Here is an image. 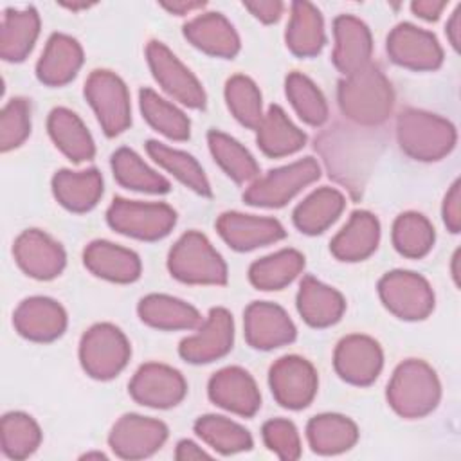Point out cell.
<instances>
[{"label":"cell","mask_w":461,"mask_h":461,"mask_svg":"<svg viewBox=\"0 0 461 461\" xmlns=\"http://www.w3.org/2000/svg\"><path fill=\"white\" fill-rule=\"evenodd\" d=\"M337 101L349 121L360 126H378L393 113L394 92L385 74L369 63L339 81Z\"/></svg>","instance_id":"1"},{"label":"cell","mask_w":461,"mask_h":461,"mask_svg":"<svg viewBox=\"0 0 461 461\" xmlns=\"http://www.w3.org/2000/svg\"><path fill=\"white\" fill-rule=\"evenodd\" d=\"M439 398L441 384L436 371L418 358L398 364L387 384V402L402 418L414 420L430 414Z\"/></svg>","instance_id":"2"},{"label":"cell","mask_w":461,"mask_h":461,"mask_svg":"<svg viewBox=\"0 0 461 461\" xmlns=\"http://www.w3.org/2000/svg\"><path fill=\"white\" fill-rule=\"evenodd\" d=\"M396 139L402 151L411 158L436 162L454 149L457 133L445 117L418 108H405L396 119Z\"/></svg>","instance_id":"3"},{"label":"cell","mask_w":461,"mask_h":461,"mask_svg":"<svg viewBox=\"0 0 461 461\" xmlns=\"http://www.w3.org/2000/svg\"><path fill=\"white\" fill-rule=\"evenodd\" d=\"M167 270L189 285H225L227 265L211 241L198 230L182 234L167 254Z\"/></svg>","instance_id":"4"},{"label":"cell","mask_w":461,"mask_h":461,"mask_svg":"<svg viewBox=\"0 0 461 461\" xmlns=\"http://www.w3.org/2000/svg\"><path fill=\"white\" fill-rule=\"evenodd\" d=\"M131 355L126 335L110 322L90 326L79 342V362L85 373L95 380L117 376Z\"/></svg>","instance_id":"5"},{"label":"cell","mask_w":461,"mask_h":461,"mask_svg":"<svg viewBox=\"0 0 461 461\" xmlns=\"http://www.w3.org/2000/svg\"><path fill=\"white\" fill-rule=\"evenodd\" d=\"M321 176V167L315 158L304 157L288 166L276 167L265 176L256 178L243 193V200L256 207H283L306 185Z\"/></svg>","instance_id":"6"},{"label":"cell","mask_w":461,"mask_h":461,"mask_svg":"<svg viewBox=\"0 0 461 461\" xmlns=\"http://www.w3.org/2000/svg\"><path fill=\"white\" fill-rule=\"evenodd\" d=\"M106 221L119 234L155 241L162 240L173 230L176 212L167 203L137 202L117 196L106 211Z\"/></svg>","instance_id":"7"},{"label":"cell","mask_w":461,"mask_h":461,"mask_svg":"<svg viewBox=\"0 0 461 461\" xmlns=\"http://www.w3.org/2000/svg\"><path fill=\"white\" fill-rule=\"evenodd\" d=\"M85 97L108 137L122 133L131 124L130 94L124 81L110 70H94L85 81Z\"/></svg>","instance_id":"8"},{"label":"cell","mask_w":461,"mask_h":461,"mask_svg":"<svg viewBox=\"0 0 461 461\" xmlns=\"http://www.w3.org/2000/svg\"><path fill=\"white\" fill-rule=\"evenodd\" d=\"M384 306L403 321H421L434 310V292L429 281L411 270H391L378 281Z\"/></svg>","instance_id":"9"},{"label":"cell","mask_w":461,"mask_h":461,"mask_svg":"<svg viewBox=\"0 0 461 461\" xmlns=\"http://www.w3.org/2000/svg\"><path fill=\"white\" fill-rule=\"evenodd\" d=\"M146 58L155 81L173 99L194 110L205 106L207 97L202 83L162 41H149Z\"/></svg>","instance_id":"10"},{"label":"cell","mask_w":461,"mask_h":461,"mask_svg":"<svg viewBox=\"0 0 461 461\" xmlns=\"http://www.w3.org/2000/svg\"><path fill=\"white\" fill-rule=\"evenodd\" d=\"M268 385L281 407L299 411L315 398L319 378L312 362L299 355H285L272 364Z\"/></svg>","instance_id":"11"},{"label":"cell","mask_w":461,"mask_h":461,"mask_svg":"<svg viewBox=\"0 0 461 461\" xmlns=\"http://www.w3.org/2000/svg\"><path fill=\"white\" fill-rule=\"evenodd\" d=\"M128 393L144 407L169 409L184 400L187 384L178 369L158 362H148L131 376Z\"/></svg>","instance_id":"12"},{"label":"cell","mask_w":461,"mask_h":461,"mask_svg":"<svg viewBox=\"0 0 461 461\" xmlns=\"http://www.w3.org/2000/svg\"><path fill=\"white\" fill-rule=\"evenodd\" d=\"M167 439V427L160 420L140 414L121 416L110 434L108 445L117 457L144 459L153 456Z\"/></svg>","instance_id":"13"},{"label":"cell","mask_w":461,"mask_h":461,"mask_svg":"<svg viewBox=\"0 0 461 461\" xmlns=\"http://www.w3.org/2000/svg\"><path fill=\"white\" fill-rule=\"evenodd\" d=\"M389 58L411 70H436L443 63V49L438 38L409 22L398 23L387 36Z\"/></svg>","instance_id":"14"},{"label":"cell","mask_w":461,"mask_h":461,"mask_svg":"<svg viewBox=\"0 0 461 461\" xmlns=\"http://www.w3.org/2000/svg\"><path fill=\"white\" fill-rule=\"evenodd\" d=\"M234 344V321L229 310L211 308L209 315L198 326V331L185 337L178 353L191 364H209L225 357Z\"/></svg>","instance_id":"15"},{"label":"cell","mask_w":461,"mask_h":461,"mask_svg":"<svg viewBox=\"0 0 461 461\" xmlns=\"http://www.w3.org/2000/svg\"><path fill=\"white\" fill-rule=\"evenodd\" d=\"M333 366L344 382L353 385H369L382 371L384 353L375 339L353 333L337 344Z\"/></svg>","instance_id":"16"},{"label":"cell","mask_w":461,"mask_h":461,"mask_svg":"<svg viewBox=\"0 0 461 461\" xmlns=\"http://www.w3.org/2000/svg\"><path fill=\"white\" fill-rule=\"evenodd\" d=\"M243 328L249 346L263 351L290 344L297 337L295 324L288 313L267 301H254L245 308Z\"/></svg>","instance_id":"17"},{"label":"cell","mask_w":461,"mask_h":461,"mask_svg":"<svg viewBox=\"0 0 461 461\" xmlns=\"http://www.w3.org/2000/svg\"><path fill=\"white\" fill-rule=\"evenodd\" d=\"M14 261L34 279L49 281L59 276L65 268L67 256L63 247L49 234L38 229L23 230L13 245Z\"/></svg>","instance_id":"18"},{"label":"cell","mask_w":461,"mask_h":461,"mask_svg":"<svg viewBox=\"0 0 461 461\" xmlns=\"http://www.w3.org/2000/svg\"><path fill=\"white\" fill-rule=\"evenodd\" d=\"M207 394L218 407L243 418L254 416L261 407V394L256 380L249 371L238 366L216 371L207 384Z\"/></svg>","instance_id":"19"},{"label":"cell","mask_w":461,"mask_h":461,"mask_svg":"<svg viewBox=\"0 0 461 461\" xmlns=\"http://www.w3.org/2000/svg\"><path fill=\"white\" fill-rule=\"evenodd\" d=\"M216 230L227 245L240 252L276 243L286 236L285 227L277 220L238 211L221 212L216 220Z\"/></svg>","instance_id":"20"},{"label":"cell","mask_w":461,"mask_h":461,"mask_svg":"<svg viewBox=\"0 0 461 461\" xmlns=\"http://www.w3.org/2000/svg\"><path fill=\"white\" fill-rule=\"evenodd\" d=\"M14 330L27 340L50 342L63 335L67 328V312L63 306L43 295L23 299L13 313Z\"/></svg>","instance_id":"21"},{"label":"cell","mask_w":461,"mask_h":461,"mask_svg":"<svg viewBox=\"0 0 461 461\" xmlns=\"http://www.w3.org/2000/svg\"><path fill=\"white\" fill-rule=\"evenodd\" d=\"M333 65L349 76L371 63L373 40L369 27L353 14H340L333 20Z\"/></svg>","instance_id":"22"},{"label":"cell","mask_w":461,"mask_h":461,"mask_svg":"<svg viewBox=\"0 0 461 461\" xmlns=\"http://www.w3.org/2000/svg\"><path fill=\"white\" fill-rule=\"evenodd\" d=\"M83 263L94 276L112 283H133L142 270L140 258L133 250L106 240L90 241L85 247Z\"/></svg>","instance_id":"23"},{"label":"cell","mask_w":461,"mask_h":461,"mask_svg":"<svg viewBox=\"0 0 461 461\" xmlns=\"http://www.w3.org/2000/svg\"><path fill=\"white\" fill-rule=\"evenodd\" d=\"M83 65V49L68 34L54 32L36 63V76L43 85L63 86L70 83Z\"/></svg>","instance_id":"24"},{"label":"cell","mask_w":461,"mask_h":461,"mask_svg":"<svg viewBox=\"0 0 461 461\" xmlns=\"http://www.w3.org/2000/svg\"><path fill=\"white\" fill-rule=\"evenodd\" d=\"M380 241L378 218L369 211L351 212L348 223L333 236L330 243L331 254L339 261H362L369 258Z\"/></svg>","instance_id":"25"},{"label":"cell","mask_w":461,"mask_h":461,"mask_svg":"<svg viewBox=\"0 0 461 461\" xmlns=\"http://www.w3.org/2000/svg\"><path fill=\"white\" fill-rule=\"evenodd\" d=\"M184 36L198 50L216 58H234L240 52V36L221 13H203L184 25Z\"/></svg>","instance_id":"26"},{"label":"cell","mask_w":461,"mask_h":461,"mask_svg":"<svg viewBox=\"0 0 461 461\" xmlns=\"http://www.w3.org/2000/svg\"><path fill=\"white\" fill-rule=\"evenodd\" d=\"M297 310L306 324L313 328H328L340 321L346 310V301L335 288L312 276H304L297 292Z\"/></svg>","instance_id":"27"},{"label":"cell","mask_w":461,"mask_h":461,"mask_svg":"<svg viewBox=\"0 0 461 461\" xmlns=\"http://www.w3.org/2000/svg\"><path fill=\"white\" fill-rule=\"evenodd\" d=\"M52 193L59 205L72 212H86L103 196V176L95 167L85 171L59 169L52 176Z\"/></svg>","instance_id":"28"},{"label":"cell","mask_w":461,"mask_h":461,"mask_svg":"<svg viewBox=\"0 0 461 461\" xmlns=\"http://www.w3.org/2000/svg\"><path fill=\"white\" fill-rule=\"evenodd\" d=\"M286 47L299 58L317 56L324 43V20L321 11L310 2H294L290 7V22L285 34Z\"/></svg>","instance_id":"29"},{"label":"cell","mask_w":461,"mask_h":461,"mask_svg":"<svg viewBox=\"0 0 461 461\" xmlns=\"http://www.w3.org/2000/svg\"><path fill=\"white\" fill-rule=\"evenodd\" d=\"M40 34V14L34 7L5 9L0 25V56L5 61H23Z\"/></svg>","instance_id":"30"},{"label":"cell","mask_w":461,"mask_h":461,"mask_svg":"<svg viewBox=\"0 0 461 461\" xmlns=\"http://www.w3.org/2000/svg\"><path fill=\"white\" fill-rule=\"evenodd\" d=\"M137 313L144 324L157 330H194L202 324V315L194 306L164 294H149L142 297Z\"/></svg>","instance_id":"31"},{"label":"cell","mask_w":461,"mask_h":461,"mask_svg":"<svg viewBox=\"0 0 461 461\" xmlns=\"http://www.w3.org/2000/svg\"><path fill=\"white\" fill-rule=\"evenodd\" d=\"M47 130L56 148L72 162L79 164L95 155V144L83 121L68 108L58 106L49 113Z\"/></svg>","instance_id":"32"},{"label":"cell","mask_w":461,"mask_h":461,"mask_svg":"<svg viewBox=\"0 0 461 461\" xmlns=\"http://www.w3.org/2000/svg\"><path fill=\"white\" fill-rule=\"evenodd\" d=\"M256 140L267 157L279 158L303 149L306 133L288 119L281 106L272 104L256 128Z\"/></svg>","instance_id":"33"},{"label":"cell","mask_w":461,"mask_h":461,"mask_svg":"<svg viewBox=\"0 0 461 461\" xmlns=\"http://www.w3.org/2000/svg\"><path fill=\"white\" fill-rule=\"evenodd\" d=\"M306 438L313 452L335 456L349 450L358 439V429L353 420L335 412L313 416L306 425Z\"/></svg>","instance_id":"34"},{"label":"cell","mask_w":461,"mask_h":461,"mask_svg":"<svg viewBox=\"0 0 461 461\" xmlns=\"http://www.w3.org/2000/svg\"><path fill=\"white\" fill-rule=\"evenodd\" d=\"M346 198L333 187H321L294 209V225L304 234L324 232L344 211Z\"/></svg>","instance_id":"35"},{"label":"cell","mask_w":461,"mask_h":461,"mask_svg":"<svg viewBox=\"0 0 461 461\" xmlns=\"http://www.w3.org/2000/svg\"><path fill=\"white\" fill-rule=\"evenodd\" d=\"M304 268V256L295 249H283L254 261L249 279L258 290H281L290 285Z\"/></svg>","instance_id":"36"},{"label":"cell","mask_w":461,"mask_h":461,"mask_svg":"<svg viewBox=\"0 0 461 461\" xmlns=\"http://www.w3.org/2000/svg\"><path fill=\"white\" fill-rule=\"evenodd\" d=\"M148 155L167 173H171L175 178H178L184 185L193 189L194 193L202 196H211V184L198 164V160L180 149H173L158 140H148L146 142Z\"/></svg>","instance_id":"37"},{"label":"cell","mask_w":461,"mask_h":461,"mask_svg":"<svg viewBox=\"0 0 461 461\" xmlns=\"http://www.w3.org/2000/svg\"><path fill=\"white\" fill-rule=\"evenodd\" d=\"M110 164H112L115 180L126 189L151 193V194H162L171 189L169 182L162 175H158L155 169H151L130 148H119L112 155Z\"/></svg>","instance_id":"38"},{"label":"cell","mask_w":461,"mask_h":461,"mask_svg":"<svg viewBox=\"0 0 461 461\" xmlns=\"http://www.w3.org/2000/svg\"><path fill=\"white\" fill-rule=\"evenodd\" d=\"M207 144L212 158L236 184H247L256 180L259 166L250 151L241 146L234 137L218 130H211L207 133Z\"/></svg>","instance_id":"39"},{"label":"cell","mask_w":461,"mask_h":461,"mask_svg":"<svg viewBox=\"0 0 461 461\" xmlns=\"http://www.w3.org/2000/svg\"><path fill=\"white\" fill-rule=\"evenodd\" d=\"M139 104L142 117L151 128L171 140H187L191 135V122L187 115L175 104L160 97L151 88H142L139 92Z\"/></svg>","instance_id":"40"},{"label":"cell","mask_w":461,"mask_h":461,"mask_svg":"<svg viewBox=\"0 0 461 461\" xmlns=\"http://www.w3.org/2000/svg\"><path fill=\"white\" fill-rule=\"evenodd\" d=\"M194 432L203 443H207L220 454H236L252 448L250 432L225 416H200L194 421Z\"/></svg>","instance_id":"41"},{"label":"cell","mask_w":461,"mask_h":461,"mask_svg":"<svg viewBox=\"0 0 461 461\" xmlns=\"http://www.w3.org/2000/svg\"><path fill=\"white\" fill-rule=\"evenodd\" d=\"M434 240L432 223L420 212H402L393 223V245L405 258L420 259L427 256Z\"/></svg>","instance_id":"42"},{"label":"cell","mask_w":461,"mask_h":461,"mask_svg":"<svg viewBox=\"0 0 461 461\" xmlns=\"http://www.w3.org/2000/svg\"><path fill=\"white\" fill-rule=\"evenodd\" d=\"M0 441L9 459H25L40 447L41 430L32 416L20 411L7 412L2 418Z\"/></svg>","instance_id":"43"},{"label":"cell","mask_w":461,"mask_h":461,"mask_svg":"<svg viewBox=\"0 0 461 461\" xmlns=\"http://www.w3.org/2000/svg\"><path fill=\"white\" fill-rule=\"evenodd\" d=\"M285 92L297 115L310 126H321L328 119V103L317 85L301 72L286 76Z\"/></svg>","instance_id":"44"},{"label":"cell","mask_w":461,"mask_h":461,"mask_svg":"<svg viewBox=\"0 0 461 461\" xmlns=\"http://www.w3.org/2000/svg\"><path fill=\"white\" fill-rule=\"evenodd\" d=\"M225 101L236 121L250 130H256L263 119V101L258 85L243 76L236 74L225 83Z\"/></svg>","instance_id":"45"},{"label":"cell","mask_w":461,"mask_h":461,"mask_svg":"<svg viewBox=\"0 0 461 461\" xmlns=\"http://www.w3.org/2000/svg\"><path fill=\"white\" fill-rule=\"evenodd\" d=\"M31 133V108L27 99L13 97L0 115V149L11 151L25 142Z\"/></svg>","instance_id":"46"},{"label":"cell","mask_w":461,"mask_h":461,"mask_svg":"<svg viewBox=\"0 0 461 461\" xmlns=\"http://www.w3.org/2000/svg\"><path fill=\"white\" fill-rule=\"evenodd\" d=\"M263 441L279 459L294 461L301 457V438L297 427L285 418H274L263 425Z\"/></svg>","instance_id":"47"},{"label":"cell","mask_w":461,"mask_h":461,"mask_svg":"<svg viewBox=\"0 0 461 461\" xmlns=\"http://www.w3.org/2000/svg\"><path fill=\"white\" fill-rule=\"evenodd\" d=\"M443 221L450 232H459L461 229V182L456 180L445 194L443 200Z\"/></svg>","instance_id":"48"},{"label":"cell","mask_w":461,"mask_h":461,"mask_svg":"<svg viewBox=\"0 0 461 461\" xmlns=\"http://www.w3.org/2000/svg\"><path fill=\"white\" fill-rule=\"evenodd\" d=\"M243 7L249 9L263 23H274L281 18L285 4L279 0H252L243 2Z\"/></svg>","instance_id":"49"},{"label":"cell","mask_w":461,"mask_h":461,"mask_svg":"<svg viewBox=\"0 0 461 461\" xmlns=\"http://www.w3.org/2000/svg\"><path fill=\"white\" fill-rule=\"evenodd\" d=\"M445 7H447V2H436V0H416L411 4L412 13L429 22L438 20Z\"/></svg>","instance_id":"50"},{"label":"cell","mask_w":461,"mask_h":461,"mask_svg":"<svg viewBox=\"0 0 461 461\" xmlns=\"http://www.w3.org/2000/svg\"><path fill=\"white\" fill-rule=\"evenodd\" d=\"M175 457H176L178 461H189V459L211 457V454L205 452L202 447H198L194 441H191V439H182V441L176 443Z\"/></svg>","instance_id":"51"},{"label":"cell","mask_w":461,"mask_h":461,"mask_svg":"<svg viewBox=\"0 0 461 461\" xmlns=\"http://www.w3.org/2000/svg\"><path fill=\"white\" fill-rule=\"evenodd\" d=\"M447 38L450 41V45L459 50V41H461V5L456 7V11L452 13L450 20L447 22Z\"/></svg>","instance_id":"52"},{"label":"cell","mask_w":461,"mask_h":461,"mask_svg":"<svg viewBox=\"0 0 461 461\" xmlns=\"http://www.w3.org/2000/svg\"><path fill=\"white\" fill-rule=\"evenodd\" d=\"M164 9H167L173 14H187L194 9H200L205 5V2H194V0H173V2H162L160 4Z\"/></svg>","instance_id":"53"},{"label":"cell","mask_w":461,"mask_h":461,"mask_svg":"<svg viewBox=\"0 0 461 461\" xmlns=\"http://www.w3.org/2000/svg\"><path fill=\"white\" fill-rule=\"evenodd\" d=\"M457 263H459V250L454 252V258H452V277L456 281V285H459V270H457Z\"/></svg>","instance_id":"54"},{"label":"cell","mask_w":461,"mask_h":461,"mask_svg":"<svg viewBox=\"0 0 461 461\" xmlns=\"http://www.w3.org/2000/svg\"><path fill=\"white\" fill-rule=\"evenodd\" d=\"M92 457H97V459H104L106 456L103 452H88L83 456V459H92Z\"/></svg>","instance_id":"55"}]
</instances>
